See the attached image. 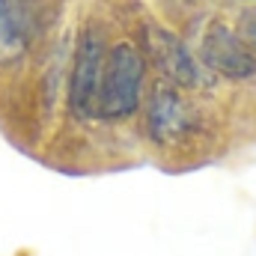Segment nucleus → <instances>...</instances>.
<instances>
[{"label":"nucleus","instance_id":"39448f33","mask_svg":"<svg viewBox=\"0 0 256 256\" xmlns=\"http://www.w3.org/2000/svg\"><path fill=\"white\" fill-rule=\"evenodd\" d=\"M146 45H149L152 60L158 63V68H161L170 80H176V84H182V86H196V84H200L196 63L191 60L185 42H182L173 30H167V27H161V24H149V30H146Z\"/></svg>","mask_w":256,"mask_h":256},{"label":"nucleus","instance_id":"f03ea898","mask_svg":"<svg viewBox=\"0 0 256 256\" xmlns=\"http://www.w3.org/2000/svg\"><path fill=\"white\" fill-rule=\"evenodd\" d=\"M102 68H104V48L102 39L86 30L78 42L74 54V72L68 84V108L78 120H86L96 114V98H98V84H102Z\"/></svg>","mask_w":256,"mask_h":256},{"label":"nucleus","instance_id":"f257e3e1","mask_svg":"<svg viewBox=\"0 0 256 256\" xmlns=\"http://www.w3.org/2000/svg\"><path fill=\"white\" fill-rule=\"evenodd\" d=\"M140 84H143V60L131 42H120L102 68L96 114L102 120H126L140 104Z\"/></svg>","mask_w":256,"mask_h":256},{"label":"nucleus","instance_id":"423d86ee","mask_svg":"<svg viewBox=\"0 0 256 256\" xmlns=\"http://www.w3.org/2000/svg\"><path fill=\"white\" fill-rule=\"evenodd\" d=\"M27 36V18L21 0H0V57L21 51Z\"/></svg>","mask_w":256,"mask_h":256},{"label":"nucleus","instance_id":"7ed1b4c3","mask_svg":"<svg viewBox=\"0 0 256 256\" xmlns=\"http://www.w3.org/2000/svg\"><path fill=\"white\" fill-rule=\"evenodd\" d=\"M200 54H202V63L208 68H214V72H220L226 78L244 80V78L256 74V54L244 45V39L232 27H226L220 21H214L206 30Z\"/></svg>","mask_w":256,"mask_h":256},{"label":"nucleus","instance_id":"20e7f679","mask_svg":"<svg viewBox=\"0 0 256 256\" xmlns=\"http://www.w3.org/2000/svg\"><path fill=\"white\" fill-rule=\"evenodd\" d=\"M146 126L155 143H176L194 128V114L176 90L158 84L149 98Z\"/></svg>","mask_w":256,"mask_h":256},{"label":"nucleus","instance_id":"0eeeda50","mask_svg":"<svg viewBox=\"0 0 256 256\" xmlns=\"http://www.w3.org/2000/svg\"><path fill=\"white\" fill-rule=\"evenodd\" d=\"M238 36L244 39V45L256 54V12H244L242 24H238Z\"/></svg>","mask_w":256,"mask_h":256}]
</instances>
